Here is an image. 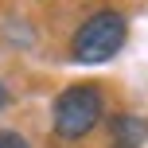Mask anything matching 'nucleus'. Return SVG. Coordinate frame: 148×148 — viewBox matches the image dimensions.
Returning <instances> with one entry per match:
<instances>
[{
    "instance_id": "f257e3e1",
    "label": "nucleus",
    "mask_w": 148,
    "mask_h": 148,
    "mask_svg": "<svg viewBox=\"0 0 148 148\" xmlns=\"http://www.w3.org/2000/svg\"><path fill=\"white\" fill-rule=\"evenodd\" d=\"M101 109H105L101 90L90 86V82H78V86L62 90L55 97V133L62 140H82V136H90L97 129Z\"/></svg>"
},
{
    "instance_id": "f03ea898",
    "label": "nucleus",
    "mask_w": 148,
    "mask_h": 148,
    "mask_svg": "<svg viewBox=\"0 0 148 148\" xmlns=\"http://www.w3.org/2000/svg\"><path fill=\"white\" fill-rule=\"evenodd\" d=\"M125 35H129V23L121 12H94L70 39V55L74 62H105L125 47Z\"/></svg>"
},
{
    "instance_id": "7ed1b4c3",
    "label": "nucleus",
    "mask_w": 148,
    "mask_h": 148,
    "mask_svg": "<svg viewBox=\"0 0 148 148\" xmlns=\"http://www.w3.org/2000/svg\"><path fill=\"white\" fill-rule=\"evenodd\" d=\"M144 140V125H140V117H117L113 121V148H140Z\"/></svg>"
},
{
    "instance_id": "20e7f679",
    "label": "nucleus",
    "mask_w": 148,
    "mask_h": 148,
    "mask_svg": "<svg viewBox=\"0 0 148 148\" xmlns=\"http://www.w3.org/2000/svg\"><path fill=\"white\" fill-rule=\"evenodd\" d=\"M0 148H27V140L20 133H0Z\"/></svg>"
},
{
    "instance_id": "39448f33",
    "label": "nucleus",
    "mask_w": 148,
    "mask_h": 148,
    "mask_svg": "<svg viewBox=\"0 0 148 148\" xmlns=\"http://www.w3.org/2000/svg\"><path fill=\"white\" fill-rule=\"evenodd\" d=\"M8 105V90H4V82H0V109Z\"/></svg>"
}]
</instances>
